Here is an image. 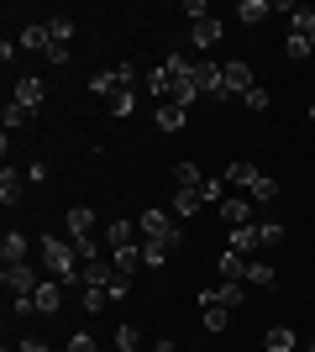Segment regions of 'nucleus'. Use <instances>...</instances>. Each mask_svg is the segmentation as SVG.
<instances>
[{
  "mask_svg": "<svg viewBox=\"0 0 315 352\" xmlns=\"http://www.w3.org/2000/svg\"><path fill=\"white\" fill-rule=\"evenodd\" d=\"M263 352H294V331H289V326H273L268 337H263Z\"/></svg>",
  "mask_w": 315,
  "mask_h": 352,
  "instance_id": "nucleus-24",
  "label": "nucleus"
},
{
  "mask_svg": "<svg viewBox=\"0 0 315 352\" xmlns=\"http://www.w3.org/2000/svg\"><path fill=\"white\" fill-rule=\"evenodd\" d=\"M195 74H200V95H215V100H226V79H221V63H205V58H200V63H195Z\"/></svg>",
  "mask_w": 315,
  "mask_h": 352,
  "instance_id": "nucleus-7",
  "label": "nucleus"
},
{
  "mask_svg": "<svg viewBox=\"0 0 315 352\" xmlns=\"http://www.w3.org/2000/svg\"><path fill=\"white\" fill-rule=\"evenodd\" d=\"M0 279H5V289H11L16 300H32V294H37V284H43L32 263H5V268H0Z\"/></svg>",
  "mask_w": 315,
  "mask_h": 352,
  "instance_id": "nucleus-3",
  "label": "nucleus"
},
{
  "mask_svg": "<svg viewBox=\"0 0 315 352\" xmlns=\"http://www.w3.org/2000/svg\"><path fill=\"white\" fill-rule=\"evenodd\" d=\"M110 274H116V263H84V284H110Z\"/></svg>",
  "mask_w": 315,
  "mask_h": 352,
  "instance_id": "nucleus-31",
  "label": "nucleus"
},
{
  "mask_svg": "<svg viewBox=\"0 0 315 352\" xmlns=\"http://www.w3.org/2000/svg\"><path fill=\"white\" fill-rule=\"evenodd\" d=\"M174 184H179V190H200V184H205V174H200L195 163H179V168H174Z\"/></svg>",
  "mask_w": 315,
  "mask_h": 352,
  "instance_id": "nucleus-27",
  "label": "nucleus"
},
{
  "mask_svg": "<svg viewBox=\"0 0 315 352\" xmlns=\"http://www.w3.org/2000/svg\"><path fill=\"white\" fill-rule=\"evenodd\" d=\"M163 74H168V100L189 111V100H200V74H195V58H179V53H174V58L163 63Z\"/></svg>",
  "mask_w": 315,
  "mask_h": 352,
  "instance_id": "nucleus-1",
  "label": "nucleus"
},
{
  "mask_svg": "<svg viewBox=\"0 0 315 352\" xmlns=\"http://www.w3.org/2000/svg\"><path fill=\"white\" fill-rule=\"evenodd\" d=\"M27 252H32V242L21 232H5V242H0V258L5 263H27Z\"/></svg>",
  "mask_w": 315,
  "mask_h": 352,
  "instance_id": "nucleus-15",
  "label": "nucleus"
},
{
  "mask_svg": "<svg viewBox=\"0 0 315 352\" xmlns=\"http://www.w3.org/2000/svg\"><path fill=\"white\" fill-rule=\"evenodd\" d=\"M0 200H5V206H16V200H21V174H16L11 163L0 168Z\"/></svg>",
  "mask_w": 315,
  "mask_h": 352,
  "instance_id": "nucleus-21",
  "label": "nucleus"
},
{
  "mask_svg": "<svg viewBox=\"0 0 315 352\" xmlns=\"http://www.w3.org/2000/svg\"><path fill=\"white\" fill-rule=\"evenodd\" d=\"M221 279H242L247 284V258H242V252H231V248L221 252Z\"/></svg>",
  "mask_w": 315,
  "mask_h": 352,
  "instance_id": "nucleus-23",
  "label": "nucleus"
},
{
  "mask_svg": "<svg viewBox=\"0 0 315 352\" xmlns=\"http://www.w3.org/2000/svg\"><path fill=\"white\" fill-rule=\"evenodd\" d=\"M27 121H32V111H27V105H5V132H16V126H27Z\"/></svg>",
  "mask_w": 315,
  "mask_h": 352,
  "instance_id": "nucleus-34",
  "label": "nucleus"
},
{
  "mask_svg": "<svg viewBox=\"0 0 315 352\" xmlns=\"http://www.w3.org/2000/svg\"><path fill=\"white\" fill-rule=\"evenodd\" d=\"M116 347L121 352H137V326H116Z\"/></svg>",
  "mask_w": 315,
  "mask_h": 352,
  "instance_id": "nucleus-40",
  "label": "nucleus"
},
{
  "mask_svg": "<svg viewBox=\"0 0 315 352\" xmlns=\"http://www.w3.org/2000/svg\"><path fill=\"white\" fill-rule=\"evenodd\" d=\"M110 263H116L121 274H137V263H142V252H137V242H132V248H116V252H110Z\"/></svg>",
  "mask_w": 315,
  "mask_h": 352,
  "instance_id": "nucleus-29",
  "label": "nucleus"
},
{
  "mask_svg": "<svg viewBox=\"0 0 315 352\" xmlns=\"http://www.w3.org/2000/svg\"><path fill=\"white\" fill-rule=\"evenodd\" d=\"M257 236H263V248H279V242H284V226H279V221H263Z\"/></svg>",
  "mask_w": 315,
  "mask_h": 352,
  "instance_id": "nucleus-35",
  "label": "nucleus"
},
{
  "mask_svg": "<svg viewBox=\"0 0 315 352\" xmlns=\"http://www.w3.org/2000/svg\"><path fill=\"white\" fill-rule=\"evenodd\" d=\"M137 236H142V232H137V221H110V226H105V242H110V252H116V248H132Z\"/></svg>",
  "mask_w": 315,
  "mask_h": 352,
  "instance_id": "nucleus-12",
  "label": "nucleus"
},
{
  "mask_svg": "<svg viewBox=\"0 0 315 352\" xmlns=\"http://www.w3.org/2000/svg\"><path fill=\"white\" fill-rule=\"evenodd\" d=\"M63 226H69V242H79V236H95V210H90V206H74L69 216H63Z\"/></svg>",
  "mask_w": 315,
  "mask_h": 352,
  "instance_id": "nucleus-8",
  "label": "nucleus"
},
{
  "mask_svg": "<svg viewBox=\"0 0 315 352\" xmlns=\"http://www.w3.org/2000/svg\"><path fill=\"white\" fill-rule=\"evenodd\" d=\"M148 89H152V95H168V74L152 69V74H148Z\"/></svg>",
  "mask_w": 315,
  "mask_h": 352,
  "instance_id": "nucleus-43",
  "label": "nucleus"
},
{
  "mask_svg": "<svg viewBox=\"0 0 315 352\" xmlns=\"http://www.w3.org/2000/svg\"><path fill=\"white\" fill-rule=\"evenodd\" d=\"M226 321H231L226 305H205V331H226Z\"/></svg>",
  "mask_w": 315,
  "mask_h": 352,
  "instance_id": "nucleus-33",
  "label": "nucleus"
},
{
  "mask_svg": "<svg viewBox=\"0 0 315 352\" xmlns=\"http://www.w3.org/2000/svg\"><path fill=\"white\" fill-rule=\"evenodd\" d=\"M137 232L148 236V242H163L168 252H174V248L184 242V226H179L174 216H168V210H142V216H137Z\"/></svg>",
  "mask_w": 315,
  "mask_h": 352,
  "instance_id": "nucleus-2",
  "label": "nucleus"
},
{
  "mask_svg": "<svg viewBox=\"0 0 315 352\" xmlns=\"http://www.w3.org/2000/svg\"><path fill=\"white\" fill-rule=\"evenodd\" d=\"M142 263H148V268H163L168 263V248H163V242H142Z\"/></svg>",
  "mask_w": 315,
  "mask_h": 352,
  "instance_id": "nucleus-32",
  "label": "nucleus"
},
{
  "mask_svg": "<svg viewBox=\"0 0 315 352\" xmlns=\"http://www.w3.org/2000/svg\"><path fill=\"white\" fill-rule=\"evenodd\" d=\"M273 195H279V179H268V174H257V184H253V190H247V200H253V206H268Z\"/></svg>",
  "mask_w": 315,
  "mask_h": 352,
  "instance_id": "nucleus-25",
  "label": "nucleus"
},
{
  "mask_svg": "<svg viewBox=\"0 0 315 352\" xmlns=\"http://www.w3.org/2000/svg\"><path fill=\"white\" fill-rule=\"evenodd\" d=\"M221 79H226V95H247V89L257 85V79H253V63H247V58L221 63Z\"/></svg>",
  "mask_w": 315,
  "mask_h": 352,
  "instance_id": "nucleus-4",
  "label": "nucleus"
},
{
  "mask_svg": "<svg viewBox=\"0 0 315 352\" xmlns=\"http://www.w3.org/2000/svg\"><path fill=\"white\" fill-rule=\"evenodd\" d=\"M221 184H226V179H205V184H200V200H215V206H221V200H226Z\"/></svg>",
  "mask_w": 315,
  "mask_h": 352,
  "instance_id": "nucleus-42",
  "label": "nucleus"
},
{
  "mask_svg": "<svg viewBox=\"0 0 315 352\" xmlns=\"http://www.w3.org/2000/svg\"><path fill=\"white\" fill-rule=\"evenodd\" d=\"M32 305H37V316H58V310H63V284L43 279V284H37V294H32Z\"/></svg>",
  "mask_w": 315,
  "mask_h": 352,
  "instance_id": "nucleus-6",
  "label": "nucleus"
},
{
  "mask_svg": "<svg viewBox=\"0 0 315 352\" xmlns=\"http://www.w3.org/2000/svg\"><path fill=\"white\" fill-rule=\"evenodd\" d=\"M105 289H110V300H126V289H132V274H110V284H105Z\"/></svg>",
  "mask_w": 315,
  "mask_h": 352,
  "instance_id": "nucleus-38",
  "label": "nucleus"
},
{
  "mask_svg": "<svg viewBox=\"0 0 315 352\" xmlns=\"http://www.w3.org/2000/svg\"><path fill=\"white\" fill-rule=\"evenodd\" d=\"M16 47H27V53H47V47H53V32L43 27V21H37V27H27L21 32V43Z\"/></svg>",
  "mask_w": 315,
  "mask_h": 352,
  "instance_id": "nucleus-16",
  "label": "nucleus"
},
{
  "mask_svg": "<svg viewBox=\"0 0 315 352\" xmlns=\"http://www.w3.org/2000/svg\"><path fill=\"white\" fill-rule=\"evenodd\" d=\"M215 300H221L226 310H237L242 300H247V284H242V279H221V289H215Z\"/></svg>",
  "mask_w": 315,
  "mask_h": 352,
  "instance_id": "nucleus-20",
  "label": "nucleus"
},
{
  "mask_svg": "<svg viewBox=\"0 0 315 352\" xmlns=\"http://www.w3.org/2000/svg\"><path fill=\"white\" fill-rule=\"evenodd\" d=\"M69 352H100V347H95L90 331H74V337H69Z\"/></svg>",
  "mask_w": 315,
  "mask_h": 352,
  "instance_id": "nucleus-41",
  "label": "nucleus"
},
{
  "mask_svg": "<svg viewBox=\"0 0 315 352\" xmlns=\"http://www.w3.org/2000/svg\"><path fill=\"white\" fill-rule=\"evenodd\" d=\"M284 53H289V58H315V47L305 43V37H294V32H289V43H284Z\"/></svg>",
  "mask_w": 315,
  "mask_h": 352,
  "instance_id": "nucleus-37",
  "label": "nucleus"
},
{
  "mask_svg": "<svg viewBox=\"0 0 315 352\" xmlns=\"http://www.w3.org/2000/svg\"><path fill=\"white\" fill-rule=\"evenodd\" d=\"M200 206H205V200H200V190H179V195H174V216H195Z\"/></svg>",
  "mask_w": 315,
  "mask_h": 352,
  "instance_id": "nucleus-28",
  "label": "nucleus"
},
{
  "mask_svg": "<svg viewBox=\"0 0 315 352\" xmlns=\"http://www.w3.org/2000/svg\"><path fill=\"white\" fill-rule=\"evenodd\" d=\"M189 43H195L200 53H205V47H215V43H221V21H215V16L195 21V27H189Z\"/></svg>",
  "mask_w": 315,
  "mask_h": 352,
  "instance_id": "nucleus-11",
  "label": "nucleus"
},
{
  "mask_svg": "<svg viewBox=\"0 0 315 352\" xmlns=\"http://www.w3.org/2000/svg\"><path fill=\"white\" fill-rule=\"evenodd\" d=\"M47 32H53V43H74V16H53V21H47Z\"/></svg>",
  "mask_w": 315,
  "mask_h": 352,
  "instance_id": "nucleus-30",
  "label": "nucleus"
},
{
  "mask_svg": "<svg viewBox=\"0 0 315 352\" xmlns=\"http://www.w3.org/2000/svg\"><path fill=\"white\" fill-rule=\"evenodd\" d=\"M221 221H226V226H253V200L226 195V200H221Z\"/></svg>",
  "mask_w": 315,
  "mask_h": 352,
  "instance_id": "nucleus-9",
  "label": "nucleus"
},
{
  "mask_svg": "<svg viewBox=\"0 0 315 352\" xmlns=\"http://www.w3.org/2000/svg\"><path fill=\"white\" fill-rule=\"evenodd\" d=\"M226 248L247 258V252H257V248H263V236H257V226H231V242H226Z\"/></svg>",
  "mask_w": 315,
  "mask_h": 352,
  "instance_id": "nucleus-13",
  "label": "nucleus"
},
{
  "mask_svg": "<svg viewBox=\"0 0 315 352\" xmlns=\"http://www.w3.org/2000/svg\"><path fill=\"white\" fill-rule=\"evenodd\" d=\"M226 184H242V190H253V184H257V168H253L247 158H237L231 168H226Z\"/></svg>",
  "mask_w": 315,
  "mask_h": 352,
  "instance_id": "nucleus-22",
  "label": "nucleus"
},
{
  "mask_svg": "<svg viewBox=\"0 0 315 352\" xmlns=\"http://www.w3.org/2000/svg\"><path fill=\"white\" fill-rule=\"evenodd\" d=\"M184 16H189V21H205L210 11H205V0H184Z\"/></svg>",
  "mask_w": 315,
  "mask_h": 352,
  "instance_id": "nucleus-44",
  "label": "nucleus"
},
{
  "mask_svg": "<svg viewBox=\"0 0 315 352\" xmlns=\"http://www.w3.org/2000/svg\"><path fill=\"white\" fill-rule=\"evenodd\" d=\"M16 352H47V342H37V337H27V342H21V347H16Z\"/></svg>",
  "mask_w": 315,
  "mask_h": 352,
  "instance_id": "nucleus-45",
  "label": "nucleus"
},
{
  "mask_svg": "<svg viewBox=\"0 0 315 352\" xmlns=\"http://www.w3.org/2000/svg\"><path fill=\"white\" fill-rule=\"evenodd\" d=\"M132 111H137V95H132V89H121L116 100H110V116H132Z\"/></svg>",
  "mask_w": 315,
  "mask_h": 352,
  "instance_id": "nucleus-36",
  "label": "nucleus"
},
{
  "mask_svg": "<svg viewBox=\"0 0 315 352\" xmlns=\"http://www.w3.org/2000/svg\"><path fill=\"white\" fill-rule=\"evenodd\" d=\"M305 352H315V337H310V347H305Z\"/></svg>",
  "mask_w": 315,
  "mask_h": 352,
  "instance_id": "nucleus-47",
  "label": "nucleus"
},
{
  "mask_svg": "<svg viewBox=\"0 0 315 352\" xmlns=\"http://www.w3.org/2000/svg\"><path fill=\"white\" fill-rule=\"evenodd\" d=\"M90 95H110V100H116L121 95V74L116 69H95L90 74Z\"/></svg>",
  "mask_w": 315,
  "mask_h": 352,
  "instance_id": "nucleus-14",
  "label": "nucleus"
},
{
  "mask_svg": "<svg viewBox=\"0 0 315 352\" xmlns=\"http://www.w3.org/2000/svg\"><path fill=\"white\" fill-rule=\"evenodd\" d=\"M152 352H179V347H174V342L163 337V342H152Z\"/></svg>",
  "mask_w": 315,
  "mask_h": 352,
  "instance_id": "nucleus-46",
  "label": "nucleus"
},
{
  "mask_svg": "<svg viewBox=\"0 0 315 352\" xmlns=\"http://www.w3.org/2000/svg\"><path fill=\"white\" fill-rule=\"evenodd\" d=\"M273 279H279V274H273L263 258H257V263H247V284H253V289H273Z\"/></svg>",
  "mask_w": 315,
  "mask_h": 352,
  "instance_id": "nucleus-26",
  "label": "nucleus"
},
{
  "mask_svg": "<svg viewBox=\"0 0 315 352\" xmlns=\"http://www.w3.org/2000/svg\"><path fill=\"white\" fill-rule=\"evenodd\" d=\"M79 305L90 310V316H100V310L110 305V289H105V284H84V289H79Z\"/></svg>",
  "mask_w": 315,
  "mask_h": 352,
  "instance_id": "nucleus-17",
  "label": "nucleus"
},
{
  "mask_svg": "<svg viewBox=\"0 0 315 352\" xmlns=\"http://www.w3.org/2000/svg\"><path fill=\"white\" fill-rule=\"evenodd\" d=\"M43 95H47V85H43V79H37V74H21V79H16V95H11V100H16V105H27L32 116H37Z\"/></svg>",
  "mask_w": 315,
  "mask_h": 352,
  "instance_id": "nucleus-5",
  "label": "nucleus"
},
{
  "mask_svg": "<svg viewBox=\"0 0 315 352\" xmlns=\"http://www.w3.org/2000/svg\"><path fill=\"white\" fill-rule=\"evenodd\" d=\"M237 16L247 21V27H257V21H268V16H273V0H242Z\"/></svg>",
  "mask_w": 315,
  "mask_h": 352,
  "instance_id": "nucleus-18",
  "label": "nucleus"
},
{
  "mask_svg": "<svg viewBox=\"0 0 315 352\" xmlns=\"http://www.w3.org/2000/svg\"><path fill=\"white\" fill-rule=\"evenodd\" d=\"M289 32H294V37H305V43L315 37V11H310V6H294V16H289Z\"/></svg>",
  "mask_w": 315,
  "mask_h": 352,
  "instance_id": "nucleus-19",
  "label": "nucleus"
},
{
  "mask_svg": "<svg viewBox=\"0 0 315 352\" xmlns=\"http://www.w3.org/2000/svg\"><path fill=\"white\" fill-rule=\"evenodd\" d=\"M184 126H189V111H184V105H174V100L158 105V132H184Z\"/></svg>",
  "mask_w": 315,
  "mask_h": 352,
  "instance_id": "nucleus-10",
  "label": "nucleus"
},
{
  "mask_svg": "<svg viewBox=\"0 0 315 352\" xmlns=\"http://www.w3.org/2000/svg\"><path fill=\"white\" fill-rule=\"evenodd\" d=\"M242 105H253V111H268V89H263V85H253L247 95H242Z\"/></svg>",
  "mask_w": 315,
  "mask_h": 352,
  "instance_id": "nucleus-39",
  "label": "nucleus"
}]
</instances>
